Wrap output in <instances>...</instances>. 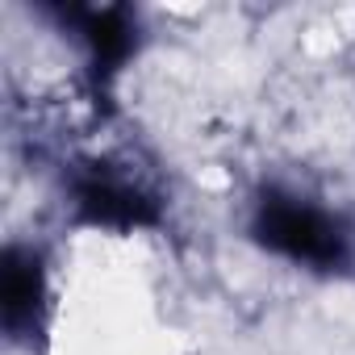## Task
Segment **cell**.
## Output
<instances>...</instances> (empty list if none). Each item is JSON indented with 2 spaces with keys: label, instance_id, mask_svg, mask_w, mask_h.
Here are the masks:
<instances>
[{
  "label": "cell",
  "instance_id": "7a4b0ae2",
  "mask_svg": "<svg viewBox=\"0 0 355 355\" xmlns=\"http://www.w3.org/2000/svg\"><path fill=\"white\" fill-rule=\"evenodd\" d=\"M71 222L96 234H138L163 226V193L142 171L117 159H88L67 171L63 184Z\"/></svg>",
  "mask_w": 355,
  "mask_h": 355
},
{
  "label": "cell",
  "instance_id": "277c9868",
  "mask_svg": "<svg viewBox=\"0 0 355 355\" xmlns=\"http://www.w3.org/2000/svg\"><path fill=\"white\" fill-rule=\"evenodd\" d=\"M51 263L38 243L9 239L0 259V330L9 347L34 351L51 330Z\"/></svg>",
  "mask_w": 355,
  "mask_h": 355
},
{
  "label": "cell",
  "instance_id": "6da1fadb",
  "mask_svg": "<svg viewBox=\"0 0 355 355\" xmlns=\"http://www.w3.org/2000/svg\"><path fill=\"white\" fill-rule=\"evenodd\" d=\"M243 230L251 247L297 272L326 280L355 272V218L297 184H259L247 201Z\"/></svg>",
  "mask_w": 355,
  "mask_h": 355
},
{
  "label": "cell",
  "instance_id": "3957f363",
  "mask_svg": "<svg viewBox=\"0 0 355 355\" xmlns=\"http://www.w3.org/2000/svg\"><path fill=\"white\" fill-rule=\"evenodd\" d=\"M34 13L84 55L96 84H109L142 46V21L130 5H38Z\"/></svg>",
  "mask_w": 355,
  "mask_h": 355
}]
</instances>
